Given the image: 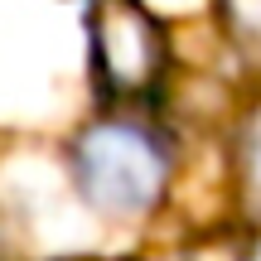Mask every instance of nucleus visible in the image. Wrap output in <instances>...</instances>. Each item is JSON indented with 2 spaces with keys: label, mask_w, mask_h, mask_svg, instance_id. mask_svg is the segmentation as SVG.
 <instances>
[{
  "label": "nucleus",
  "mask_w": 261,
  "mask_h": 261,
  "mask_svg": "<svg viewBox=\"0 0 261 261\" xmlns=\"http://www.w3.org/2000/svg\"><path fill=\"white\" fill-rule=\"evenodd\" d=\"M169 261H252V247L232 232H213V237H198V242L179 247Z\"/></svg>",
  "instance_id": "nucleus-4"
},
{
  "label": "nucleus",
  "mask_w": 261,
  "mask_h": 261,
  "mask_svg": "<svg viewBox=\"0 0 261 261\" xmlns=\"http://www.w3.org/2000/svg\"><path fill=\"white\" fill-rule=\"evenodd\" d=\"M237 179H242L247 203L261 208V102L247 112L242 130H237Z\"/></svg>",
  "instance_id": "nucleus-3"
},
{
  "label": "nucleus",
  "mask_w": 261,
  "mask_h": 261,
  "mask_svg": "<svg viewBox=\"0 0 261 261\" xmlns=\"http://www.w3.org/2000/svg\"><path fill=\"white\" fill-rule=\"evenodd\" d=\"M73 179L102 218H145L169 189V150L136 121H97L73 140Z\"/></svg>",
  "instance_id": "nucleus-1"
},
{
  "label": "nucleus",
  "mask_w": 261,
  "mask_h": 261,
  "mask_svg": "<svg viewBox=\"0 0 261 261\" xmlns=\"http://www.w3.org/2000/svg\"><path fill=\"white\" fill-rule=\"evenodd\" d=\"M218 5H223L232 39H242L247 48H261V0H218Z\"/></svg>",
  "instance_id": "nucleus-5"
},
{
  "label": "nucleus",
  "mask_w": 261,
  "mask_h": 261,
  "mask_svg": "<svg viewBox=\"0 0 261 261\" xmlns=\"http://www.w3.org/2000/svg\"><path fill=\"white\" fill-rule=\"evenodd\" d=\"M92 73L116 102L150 97L165 83V24L140 0H92Z\"/></svg>",
  "instance_id": "nucleus-2"
}]
</instances>
